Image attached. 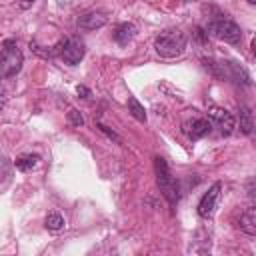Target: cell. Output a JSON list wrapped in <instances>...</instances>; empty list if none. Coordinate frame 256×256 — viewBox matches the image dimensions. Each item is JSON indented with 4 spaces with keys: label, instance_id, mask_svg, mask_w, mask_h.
<instances>
[{
    "label": "cell",
    "instance_id": "obj_14",
    "mask_svg": "<svg viewBox=\"0 0 256 256\" xmlns=\"http://www.w3.org/2000/svg\"><path fill=\"white\" fill-rule=\"evenodd\" d=\"M38 160H40V156H36V154H22V156H18L14 160V166L18 170H22V172H28L38 164Z\"/></svg>",
    "mask_w": 256,
    "mask_h": 256
},
{
    "label": "cell",
    "instance_id": "obj_1",
    "mask_svg": "<svg viewBox=\"0 0 256 256\" xmlns=\"http://www.w3.org/2000/svg\"><path fill=\"white\" fill-rule=\"evenodd\" d=\"M204 66L210 68V72L222 80L234 82V84H244L250 86V74L232 60H204Z\"/></svg>",
    "mask_w": 256,
    "mask_h": 256
},
{
    "label": "cell",
    "instance_id": "obj_17",
    "mask_svg": "<svg viewBox=\"0 0 256 256\" xmlns=\"http://www.w3.org/2000/svg\"><path fill=\"white\" fill-rule=\"evenodd\" d=\"M246 192H248V198L256 204V174L248 178V182H246Z\"/></svg>",
    "mask_w": 256,
    "mask_h": 256
},
{
    "label": "cell",
    "instance_id": "obj_22",
    "mask_svg": "<svg viewBox=\"0 0 256 256\" xmlns=\"http://www.w3.org/2000/svg\"><path fill=\"white\" fill-rule=\"evenodd\" d=\"M252 52L256 54V38H252Z\"/></svg>",
    "mask_w": 256,
    "mask_h": 256
},
{
    "label": "cell",
    "instance_id": "obj_11",
    "mask_svg": "<svg viewBox=\"0 0 256 256\" xmlns=\"http://www.w3.org/2000/svg\"><path fill=\"white\" fill-rule=\"evenodd\" d=\"M238 228L244 232V234H250V236H256V204L246 208L238 220Z\"/></svg>",
    "mask_w": 256,
    "mask_h": 256
},
{
    "label": "cell",
    "instance_id": "obj_19",
    "mask_svg": "<svg viewBox=\"0 0 256 256\" xmlns=\"http://www.w3.org/2000/svg\"><path fill=\"white\" fill-rule=\"evenodd\" d=\"M98 128H100V130H102V132H104V134H106L108 138H112V140H116V142H122V140H120V138H118V136H116L114 132H110V130H108V128H106L104 124H98Z\"/></svg>",
    "mask_w": 256,
    "mask_h": 256
},
{
    "label": "cell",
    "instance_id": "obj_8",
    "mask_svg": "<svg viewBox=\"0 0 256 256\" xmlns=\"http://www.w3.org/2000/svg\"><path fill=\"white\" fill-rule=\"evenodd\" d=\"M84 52H86L84 42H82L80 38H76V36L68 38V40L62 44V60H64L68 66H76V64L84 58Z\"/></svg>",
    "mask_w": 256,
    "mask_h": 256
},
{
    "label": "cell",
    "instance_id": "obj_20",
    "mask_svg": "<svg viewBox=\"0 0 256 256\" xmlns=\"http://www.w3.org/2000/svg\"><path fill=\"white\" fill-rule=\"evenodd\" d=\"M78 96L80 98H90V90L86 86H78Z\"/></svg>",
    "mask_w": 256,
    "mask_h": 256
},
{
    "label": "cell",
    "instance_id": "obj_5",
    "mask_svg": "<svg viewBox=\"0 0 256 256\" xmlns=\"http://www.w3.org/2000/svg\"><path fill=\"white\" fill-rule=\"evenodd\" d=\"M206 30H208L212 36H216L218 40H224V42H228V44H238L240 38H242L240 26H238L236 22L228 20V18H212V20H208Z\"/></svg>",
    "mask_w": 256,
    "mask_h": 256
},
{
    "label": "cell",
    "instance_id": "obj_9",
    "mask_svg": "<svg viewBox=\"0 0 256 256\" xmlns=\"http://www.w3.org/2000/svg\"><path fill=\"white\" fill-rule=\"evenodd\" d=\"M212 124L208 118H192V120H186L182 124V132L190 138V140H200L202 136H206L210 132Z\"/></svg>",
    "mask_w": 256,
    "mask_h": 256
},
{
    "label": "cell",
    "instance_id": "obj_4",
    "mask_svg": "<svg viewBox=\"0 0 256 256\" xmlns=\"http://www.w3.org/2000/svg\"><path fill=\"white\" fill-rule=\"evenodd\" d=\"M22 64H24V56H22V50L18 48L16 40L6 38L2 42V76L10 78V76L18 74Z\"/></svg>",
    "mask_w": 256,
    "mask_h": 256
},
{
    "label": "cell",
    "instance_id": "obj_2",
    "mask_svg": "<svg viewBox=\"0 0 256 256\" xmlns=\"http://www.w3.org/2000/svg\"><path fill=\"white\" fill-rule=\"evenodd\" d=\"M188 38L180 30H164L156 36L154 48L162 58H176L186 50Z\"/></svg>",
    "mask_w": 256,
    "mask_h": 256
},
{
    "label": "cell",
    "instance_id": "obj_21",
    "mask_svg": "<svg viewBox=\"0 0 256 256\" xmlns=\"http://www.w3.org/2000/svg\"><path fill=\"white\" fill-rule=\"evenodd\" d=\"M32 2H34V0H20V6H22V8H28Z\"/></svg>",
    "mask_w": 256,
    "mask_h": 256
},
{
    "label": "cell",
    "instance_id": "obj_6",
    "mask_svg": "<svg viewBox=\"0 0 256 256\" xmlns=\"http://www.w3.org/2000/svg\"><path fill=\"white\" fill-rule=\"evenodd\" d=\"M208 120L210 124L222 134V136H230L236 128V118L232 112H228L226 108H220V106H212L208 108Z\"/></svg>",
    "mask_w": 256,
    "mask_h": 256
},
{
    "label": "cell",
    "instance_id": "obj_7",
    "mask_svg": "<svg viewBox=\"0 0 256 256\" xmlns=\"http://www.w3.org/2000/svg\"><path fill=\"white\" fill-rule=\"evenodd\" d=\"M220 196H222V182H214L208 192L200 198L198 202V214L202 218H212L216 208H218V202H220Z\"/></svg>",
    "mask_w": 256,
    "mask_h": 256
},
{
    "label": "cell",
    "instance_id": "obj_13",
    "mask_svg": "<svg viewBox=\"0 0 256 256\" xmlns=\"http://www.w3.org/2000/svg\"><path fill=\"white\" fill-rule=\"evenodd\" d=\"M254 130V116H252V110L248 106H240V132L242 134H252Z\"/></svg>",
    "mask_w": 256,
    "mask_h": 256
},
{
    "label": "cell",
    "instance_id": "obj_18",
    "mask_svg": "<svg viewBox=\"0 0 256 256\" xmlns=\"http://www.w3.org/2000/svg\"><path fill=\"white\" fill-rule=\"evenodd\" d=\"M68 120H70L72 126H82L84 124V118H82V114L78 110H70L68 112Z\"/></svg>",
    "mask_w": 256,
    "mask_h": 256
},
{
    "label": "cell",
    "instance_id": "obj_3",
    "mask_svg": "<svg viewBox=\"0 0 256 256\" xmlns=\"http://www.w3.org/2000/svg\"><path fill=\"white\" fill-rule=\"evenodd\" d=\"M154 168H156V182H158V188H160L162 196L168 200V204L174 206L180 200V188H178L176 178L172 176L166 160L160 158V156L154 158Z\"/></svg>",
    "mask_w": 256,
    "mask_h": 256
},
{
    "label": "cell",
    "instance_id": "obj_23",
    "mask_svg": "<svg viewBox=\"0 0 256 256\" xmlns=\"http://www.w3.org/2000/svg\"><path fill=\"white\" fill-rule=\"evenodd\" d=\"M248 4H252V6H256V0H246Z\"/></svg>",
    "mask_w": 256,
    "mask_h": 256
},
{
    "label": "cell",
    "instance_id": "obj_15",
    "mask_svg": "<svg viewBox=\"0 0 256 256\" xmlns=\"http://www.w3.org/2000/svg\"><path fill=\"white\" fill-rule=\"evenodd\" d=\"M44 224H46V228H48V230L58 232V230H62V228H64V218H62V214H58V212H50V214L46 216Z\"/></svg>",
    "mask_w": 256,
    "mask_h": 256
},
{
    "label": "cell",
    "instance_id": "obj_16",
    "mask_svg": "<svg viewBox=\"0 0 256 256\" xmlns=\"http://www.w3.org/2000/svg\"><path fill=\"white\" fill-rule=\"evenodd\" d=\"M128 108H130V114L138 120V122H146V112H144V106L136 100V98H128Z\"/></svg>",
    "mask_w": 256,
    "mask_h": 256
},
{
    "label": "cell",
    "instance_id": "obj_10",
    "mask_svg": "<svg viewBox=\"0 0 256 256\" xmlns=\"http://www.w3.org/2000/svg\"><path fill=\"white\" fill-rule=\"evenodd\" d=\"M106 20L108 18L102 12H86L76 20V24L80 30H96V28H102L106 24Z\"/></svg>",
    "mask_w": 256,
    "mask_h": 256
},
{
    "label": "cell",
    "instance_id": "obj_12",
    "mask_svg": "<svg viewBox=\"0 0 256 256\" xmlns=\"http://www.w3.org/2000/svg\"><path fill=\"white\" fill-rule=\"evenodd\" d=\"M136 36V26L134 24H130V22H122L118 28H116V32H114V40L118 42V44H128L132 38Z\"/></svg>",
    "mask_w": 256,
    "mask_h": 256
}]
</instances>
